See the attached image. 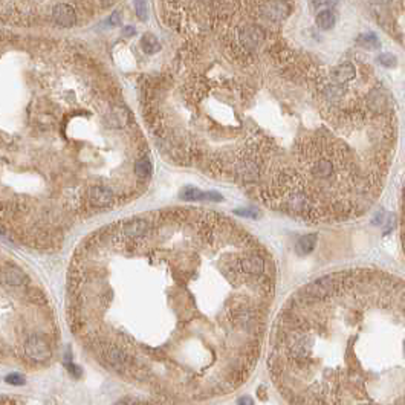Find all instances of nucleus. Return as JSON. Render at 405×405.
<instances>
[{"label":"nucleus","instance_id":"obj_1","mask_svg":"<svg viewBox=\"0 0 405 405\" xmlns=\"http://www.w3.org/2000/svg\"><path fill=\"white\" fill-rule=\"evenodd\" d=\"M268 370L286 405H405V280L350 268L306 283L275 317Z\"/></svg>","mask_w":405,"mask_h":405},{"label":"nucleus","instance_id":"obj_2","mask_svg":"<svg viewBox=\"0 0 405 405\" xmlns=\"http://www.w3.org/2000/svg\"><path fill=\"white\" fill-rule=\"evenodd\" d=\"M100 352L103 355V358L107 361V364L115 369V370H126L130 364V356L129 353L126 352L124 347H121L118 344H110L104 341L101 346H100Z\"/></svg>","mask_w":405,"mask_h":405},{"label":"nucleus","instance_id":"obj_3","mask_svg":"<svg viewBox=\"0 0 405 405\" xmlns=\"http://www.w3.org/2000/svg\"><path fill=\"white\" fill-rule=\"evenodd\" d=\"M25 355L32 362H46L51 358V347L45 338L40 335H31L25 341Z\"/></svg>","mask_w":405,"mask_h":405},{"label":"nucleus","instance_id":"obj_4","mask_svg":"<svg viewBox=\"0 0 405 405\" xmlns=\"http://www.w3.org/2000/svg\"><path fill=\"white\" fill-rule=\"evenodd\" d=\"M150 233H152V223L142 217L130 219L121 226V234L130 242H141L147 236H150Z\"/></svg>","mask_w":405,"mask_h":405},{"label":"nucleus","instance_id":"obj_5","mask_svg":"<svg viewBox=\"0 0 405 405\" xmlns=\"http://www.w3.org/2000/svg\"><path fill=\"white\" fill-rule=\"evenodd\" d=\"M87 199L92 207L97 208H109L115 204V193L112 188L104 187V185H92L89 188Z\"/></svg>","mask_w":405,"mask_h":405},{"label":"nucleus","instance_id":"obj_6","mask_svg":"<svg viewBox=\"0 0 405 405\" xmlns=\"http://www.w3.org/2000/svg\"><path fill=\"white\" fill-rule=\"evenodd\" d=\"M52 20L61 28H72L77 23V12L67 3H58L52 8Z\"/></svg>","mask_w":405,"mask_h":405},{"label":"nucleus","instance_id":"obj_7","mask_svg":"<svg viewBox=\"0 0 405 405\" xmlns=\"http://www.w3.org/2000/svg\"><path fill=\"white\" fill-rule=\"evenodd\" d=\"M288 5L283 0H268L262 6V16L269 22H281L288 16Z\"/></svg>","mask_w":405,"mask_h":405},{"label":"nucleus","instance_id":"obj_8","mask_svg":"<svg viewBox=\"0 0 405 405\" xmlns=\"http://www.w3.org/2000/svg\"><path fill=\"white\" fill-rule=\"evenodd\" d=\"M2 280L11 288H22L26 283V274L16 265H6L2 269Z\"/></svg>","mask_w":405,"mask_h":405},{"label":"nucleus","instance_id":"obj_9","mask_svg":"<svg viewBox=\"0 0 405 405\" xmlns=\"http://www.w3.org/2000/svg\"><path fill=\"white\" fill-rule=\"evenodd\" d=\"M239 38L245 48H257V45L262 40V32H260V29L254 28V26H246V28H243L240 31Z\"/></svg>","mask_w":405,"mask_h":405},{"label":"nucleus","instance_id":"obj_10","mask_svg":"<svg viewBox=\"0 0 405 405\" xmlns=\"http://www.w3.org/2000/svg\"><path fill=\"white\" fill-rule=\"evenodd\" d=\"M152 173H153V164H152L150 158L142 156V158L136 159V162H135V174H136V178L147 181L152 176Z\"/></svg>","mask_w":405,"mask_h":405},{"label":"nucleus","instance_id":"obj_11","mask_svg":"<svg viewBox=\"0 0 405 405\" xmlns=\"http://www.w3.org/2000/svg\"><path fill=\"white\" fill-rule=\"evenodd\" d=\"M129 121V112L123 107H113L107 115V123L110 127H123Z\"/></svg>","mask_w":405,"mask_h":405},{"label":"nucleus","instance_id":"obj_12","mask_svg":"<svg viewBox=\"0 0 405 405\" xmlns=\"http://www.w3.org/2000/svg\"><path fill=\"white\" fill-rule=\"evenodd\" d=\"M356 75V69L352 63H343L335 69V80L338 83H347V81L353 80Z\"/></svg>","mask_w":405,"mask_h":405},{"label":"nucleus","instance_id":"obj_13","mask_svg":"<svg viewBox=\"0 0 405 405\" xmlns=\"http://www.w3.org/2000/svg\"><path fill=\"white\" fill-rule=\"evenodd\" d=\"M317 25L318 28L323 29V31H329L333 28L335 25V16L330 9H323L321 12H318L317 16Z\"/></svg>","mask_w":405,"mask_h":405},{"label":"nucleus","instance_id":"obj_14","mask_svg":"<svg viewBox=\"0 0 405 405\" xmlns=\"http://www.w3.org/2000/svg\"><path fill=\"white\" fill-rule=\"evenodd\" d=\"M141 46L148 55H153V54H156L161 49V43L158 42V38L153 34H145L141 38Z\"/></svg>","mask_w":405,"mask_h":405},{"label":"nucleus","instance_id":"obj_15","mask_svg":"<svg viewBox=\"0 0 405 405\" xmlns=\"http://www.w3.org/2000/svg\"><path fill=\"white\" fill-rule=\"evenodd\" d=\"M356 43L362 48H366V49H378L381 46V42H379V38H378L376 34L373 32H367V34H361L356 40Z\"/></svg>","mask_w":405,"mask_h":405},{"label":"nucleus","instance_id":"obj_16","mask_svg":"<svg viewBox=\"0 0 405 405\" xmlns=\"http://www.w3.org/2000/svg\"><path fill=\"white\" fill-rule=\"evenodd\" d=\"M315 243H317V237L314 234H309V236H303L298 243H297V248H298V252L300 254H307L314 249L315 246Z\"/></svg>","mask_w":405,"mask_h":405},{"label":"nucleus","instance_id":"obj_17","mask_svg":"<svg viewBox=\"0 0 405 405\" xmlns=\"http://www.w3.org/2000/svg\"><path fill=\"white\" fill-rule=\"evenodd\" d=\"M181 199H184V200H204L205 193L197 190V188H194V187H187L181 191Z\"/></svg>","mask_w":405,"mask_h":405},{"label":"nucleus","instance_id":"obj_18","mask_svg":"<svg viewBox=\"0 0 405 405\" xmlns=\"http://www.w3.org/2000/svg\"><path fill=\"white\" fill-rule=\"evenodd\" d=\"M133 6H135V12H136V17L141 22H145L147 17H148L147 0H133Z\"/></svg>","mask_w":405,"mask_h":405},{"label":"nucleus","instance_id":"obj_19","mask_svg":"<svg viewBox=\"0 0 405 405\" xmlns=\"http://www.w3.org/2000/svg\"><path fill=\"white\" fill-rule=\"evenodd\" d=\"M378 61L385 67H395L396 66V57L393 55V54H388V52L381 54V55L378 57Z\"/></svg>","mask_w":405,"mask_h":405},{"label":"nucleus","instance_id":"obj_20","mask_svg":"<svg viewBox=\"0 0 405 405\" xmlns=\"http://www.w3.org/2000/svg\"><path fill=\"white\" fill-rule=\"evenodd\" d=\"M25 376L20 373H9L5 376V382L11 384V385H23L25 384Z\"/></svg>","mask_w":405,"mask_h":405},{"label":"nucleus","instance_id":"obj_21","mask_svg":"<svg viewBox=\"0 0 405 405\" xmlns=\"http://www.w3.org/2000/svg\"><path fill=\"white\" fill-rule=\"evenodd\" d=\"M28 295L31 297V300L34 301V303H37V304H43V303H46V297L40 292V291H37V289H29L28 291Z\"/></svg>","mask_w":405,"mask_h":405},{"label":"nucleus","instance_id":"obj_22","mask_svg":"<svg viewBox=\"0 0 405 405\" xmlns=\"http://www.w3.org/2000/svg\"><path fill=\"white\" fill-rule=\"evenodd\" d=\"M121 20H123V16H121V11H113L112 14L109 16V22L112 26H118V25H121Z\"/></svg>","mask_w":405,"mask_h":405},{"label":"nucleus","instance_id":"obj_23","mask_svg":"<svg viewBox=\"0 0 405 405\" xmlns=\"http://www.w3.org/2000/svg\"><path fill=\"white\" fill-rule=\"evenodd\" d=\"M236 214L245 216V217H257V216H259V213L255 211V210H237Z\"/></svg>","mask_w":405,"mask_h":405},{"label":"nucleus","instance_id":"obj_24","mask_svg":"<svg viewBox=\"0 0 405 405\" xmlns=\"http://www.w3.org/2000/svg\"><path fill=\"white\" fill-rule=\"evenodd\" d=\"M67 369H69V373L75 378H80L81 376V369L78 366H75V364H66Z\"/></svg>","mask_w":405,"mask_h":405},{"label":"nucleus","instance_id":"obj_25","mask_svg":"<svg viewBox=\"0 0 405 405\" xmlns=\"http://www.w3.org/2000/svg\"><path fill=\"white\" fill-rule=\"evenodd\" d=\"M336 3V0H314V5L317 6V8H320V6H326V5H335Z\"/></svg>","mask_w":405,"mask_h":405},{"label":"nucleus","instance_id":"obj_26","mask_svg":"<svg viewBox=\"0 0 405 405\" xmlns=\"http://www.w3.org/2000/svg\"><path fill=\"white\" fill-rule=\"evenodd\" d=\"M237 405H254V402H252L251 398L243 396V398H240V399L237 401Z\"/></svg>","mask_w":405,"mask_h":405},{"label":"nucleus","instance_id":"obj_27","mask_svg":"<svg viewBox=\"0 0 405 405\" xmlns=\"http://www.w3.org/2000/svg\"><path fill=\"white\" fill-rule=\"evenodd\" d=\"M123 32H124V35L130 37V35H133V34H135V28H133V26H127V28H124V29H123Z\"/></svg>","mask_w":405,"mask_h":405},{"label":"nucleus","instance_id":"obj_28","mask_svg":"<svg viewBox=\"0 0 405 405\" xmlns=\"http://www.w3.org/2000/svg\"><path fill=\"white\" fill-rule=\"evenodd\" d=\"M0 405H14L11 399H5V398H0Z\"/></svg>","mask_w":405,"mask_h":405},{"label":"nucleus","instance_id":"obj_29","mask_svg":"<svg viewBox=\"0 0 405 405\" xmlns=\"http://www.w3.org/2000/svg\"><path fill=\"white\" fill-rule=\"evenodd\" d=\"M0 208H2V207H0Z\"/></svg>","mask_w":405,"mask_h":405}]
</instances>
